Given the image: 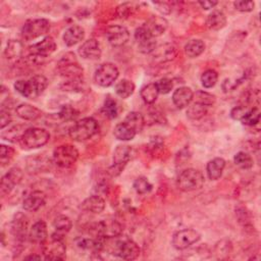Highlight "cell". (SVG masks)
<instances>
[{
    "mask_svg": "<svg viewBox=\"0 0 261 261\" xmlns=\"http://www.w3.org/2000/svg\"><path fill=\"white\" fill-rule=\"evenodd\" d=\"M81 208L87 212L99 214L105 209V200L100 195H92L83 201Z\"/></svg>",
    "mask_w": 261,
    "mask_h": 261,
    "instance_id": "obj_20",
    "label": "cell"
},
{
    "mask_svg": "<svg viewBox=\"0 0 261 261\" xmlns=\"http://www.w3.org/2000/svg\"><path fill=\"white\" fill-rule=\"evenodd\" d=\"M194 92L189 87H180L172 94V102L179 109H183L193 101Z\"/></svg>",
    "mask_w": 261,
    "mask_h": 261,
    "instance_id": "obj_21",
    "label": "cell"
},
{
    "mask_svg": "<svg viewBox=\"0 0 261 261\" xmlns=\"http://www.w3.org/2000/svg\"><path fill=\"white\" fill-rule=\"evenodd\" d=\"M50 134L47 130L41 128H29L24 133L21 144L27 149L41 148L49 142Z\"/></svg>",
    "mask_w": 261,
    "mask_h": 261,
    "instance_id": "obj_4",
    "label": "cell"
},
{
    "mask_svg": "<svg viewBox=\"0 0 261 261\" xmlns=\"http://www.w3.org/2000/svg\"><path fill=\"white\" fill-rule=\"evenodd\" d=\"M106 39L112 47H122L130 40V32L124 26L113 25L106 29Z\"/></svg>",
    "mask_w": 261,
    "mask_h": 261,
    "instance_id": "obj_13",
    "label": "cell"
},
{
    "mask_svg": "<svg viewBox=\"0 0 261 261\" xmlns=\"http://www.w3.org/2000/svg\"><path fill=\"white\" fill-rule=\"evenodd\" d=\"M11 123H12V115L10 111L5 108H2V111H0V127H2V130L8 127Z\"/></svg>",
    "mask_w": 261,
    "mask_h": 261,
    "instance_id": "obj_53",
    "label": "cell"
},
{
    "mask_svg": "<svg viewBox=\"0 0 261 261\" xmlns=\"http://www.w3.org/2000/svg\"><path fill=\"white\" fill-rule=\"evenodd\" d=\"M69 55L70 54L66 55L60 62L59 72L63 77L68 79L69 82L80 81L83 78V68H81L78 62L75 60V55L71 54V57H69Z\"/></svg>",
    "mask_w": 261,
    "mask_h": 261,
    "instance_id": "obj_11",
    "label": "cell"
},
{
    "mask_svg": "<svg viewBox=\"0 0 261 261\" xmlns=\"http://www.w3.org/2000/svg\"><path fill=\"white\" fill-rule=\"evenodd\" d=\"M103 112L110 120L117 119L119 115V106H118L117 101L111 98H107L103 105Z\"/></svg>",
    "mask_w": 261,
    "mask_h": 261,
    "instance_id": "obj_44",
    "label": "cell"
},
{
    "mask_svg": "<svg viewBox=\"0 0 261 261\" xmlns=\"http://www.w3.org/2000/svg\"><path fill=\"white\" fill-rule=\"evenodd\" d=\"M226 25V17L221 11H213L207 16L206 26L210 30L218 31L223 29Z\"/></svg>",
    "mask_w": 261,
    "mask_h": 261,
    "instance_id": "obj_27",
    "label": "cell"
},
{
    "mask_svg": "<svg viewBox=\"0 0 261 261\" xmlns=\"http://www.w3.org/2000/svg\"><path fill=\"white\" fill-rule=\"evenodd\" d=\"M134 150L129 145H119L113 152V163L109 168V173L112 177L121 175L129 161L133 158Z\"/></svg>",
    "mask_w": 261,
    "mask_h": 261,
    "instance_id": "obj_8",
    "label": "cell"
},
{
    "mask_svg": "<svg viewBox=\"0 0 261 261\" xmlns=\"http://www.w3.org/2000/svg\"><path fill=\"white\" fill-rule=\"evenodd\" d=\"M48 238V229L45 221L38 220L29 230V239L36 244H42Z\"/></svg>",
    "mask_w": 261,
    "mask_h": 261,
    "instance_id": "obj_24",
    "label": "cell"
},
{
    "mask_svg": "<svg viewBox=\"0 0 261 261\" xmlns=\"http://www.w3.org/2000/svg\"><path fill=\"white\" fill-rule=\"evenodd\" d=\"M136 10H137V7L135 4H131V3L123 4L120 7H118V9H117V16L119 17V19L126 20V19L130 18L135 13Z\"/></svg>",
    "mask_w": 261,
    "mask_h": 261,
    "instance_id": "obj_48",
    "label": "cell"
},
{
    "mask_svg": "<svg viewBox=\"0 0 261 261\" xmlns=\"http://www.w3.org/2000/svg\"><path fill=\"white\" fill-rule=\"evenodd\" d=\"M205 50V44L202 40L193 39L190 40L185 46V53L188 57L195 59V57L200 56Z\"/></svg>",
    "mask_w": 261,
    "mask_h": 261,
    "instance_id": "obj_33",
    "label": "cell"
},
{
    "mask_svg": "<svg viewBox=\"0 0 261 261\" xmlns=\"http://www.w3.org/2000/svg\"><path fill=\"white\" fill-rule=\"evenodd\" d=\"M201 235L198 230L193 228L181 229L172 236V246L178 250H186L192 245L199 242Z\"/></svg>",
    "mask_w": 261,
    "mask_h": 261,
    "instance_id": "obj_12",
    "label": "cell"
},
{
    "mask_svg": "<svg viewBox=\"0 0 261 261\" xmlns=\"http://www.w3.org/2000/svg\"><path fill=\"white\" fill-rule=\"evenodd\" d=\"M207 110H208V107H207V106L203 105V104H200V103L194 102L192 105H189V106H188V109H187V117H188L190 120L199 121V120H201L202 118L205 117V114L207 113Z\"/></svg>",
    "mask_w": 261,
    "mask_h": 261,
    "instance_id": "obj_34",
    "label": "cell"
},
{
    "mask_svg": "<svg viewBox=\"0 0 261 261\" xmlns=\"http://www.w3.org/2000/svg\"><path fill=\"white\" fill-rule=\"evenodd\" d=\"M234 162L238 167H240L242 169H250L253 167V164H254V160L251 157V155H249L248 153H246L244 151L238 152L235 155Z\"/></svg>",
    "mask_w": 261,
    "mask_h": 261,
    "instance_id": "obj_39",
    "label": "cell"
},
{
    "mask_svg": "<svg viewBox=\"0 0 261 261\" xmlns=\"http://www.w3.org/2000/svg\"><path fill=\"white\" fill-rule=\"evenodd\" d=\"M79 114H80V112L72 105H65L61 109V111L59 113V117L64 122H73V121L77 120Z\"/></svg>",
    "mask_w": 261,
    "mask_h": 261,
    "instance_id": "obj_46",
    "label": "cell"
},
{
    "mask_svg": "<svg viewBox=\"0 0 261 261\" xmlns=\"http://www.w3.org/2000/svg\"><path fill=\"white\" fill-rule=\"evenodd\" d=\"M23 52H24V45L19 40L9 41L5 51L8 60H15L18 59V57H21Z\"/></svg>",
    "mask_w": 261,
    "mask_h": 261,
    "instance_id": "obj_35",
    "label": "cell"
},
{
    "mask_svg": "<svg viewBox=\"0 0 261 261\" xmlns=\"http://www.w3.org/2000/svg\"><path fill=\"white\" fill-rule=\"evenodd\" d=\"M193 100L196 103H200V104H203V105L209 107V106H212L215 103L216 99H215L214 95H212L208 92L197 91L196 93H194Z\"/></svg>",
    "mask_w": 261,
    "mask_h": 261,
    "instance_id": "obj_42",
    "label": "cell"
},
{
    "mask_svg": "<svg viewBox=\"0 0 261 261\" xmlns=\"http://www.w3.org/2000/svg\"><path fill=\"white\" fill-rule=\"evenodd\" d=\"M79 54L84 60L96 61L102 54L101 46L96 39H89L85 41L79 48Z\"/></svg>",
    "mask_w": 261,
    "mask_h": 261,
    "instance_id": "obj_17",
    "label": "cell"
},
{
    "mask_svg": "<svg viewBox=\"0 0 261 261\" xmlns=\"http://www.w3.org/2000/svg\"><path fill=\"white\" fill-rule=\"evenodd\" d=\"M16 112L19 118H21L24 121L34 122L37 121L39 118H41L42 112L39 108L29 104V103H22L17 106Z\"/></svg>",
    "mask_w": 261,
    "mask_h": 261,
    "instance_id": "obj_22",
    "label": "cell"
},
{
    "mask_svg": "<svg viewBox=\"0 0 261 261\" xmlns=\"http://www.w3.org/2000/svg\"><path fill=\"white\" fill-rule=\"evenodd\" d=\"M53 227L61 234H66L73 227L72 219L67 215H59L53 220Z\"/></svg>",
    "mask_w": 261,
    "mask_h": 261,
    "instance_id": "obj_37",
    "label": "cell"
},
{
    "mask_svg": "<svg viewBox=\"0 0 261 261\" xmlns=\"http://www.w3.org/2000/svg\"><path fill=\"white\" fill-rule=\"evenodd\" d=\"M153 5L162 15H169L172 11V7L169 3H153Z\"/></svg>",
    "mask_w": 261,
    "mask_h": 261,
    "instance_id": "obj_54",
    "label": "cell"
},
{
    "mask_svg": "<svg viewBox=\"0 0 261 261\" xmlns=\"http://www.w3.org/2000/svg\"><path fill=\"white\" fill-rule=\"evenodd\" d=\"M63 38L67 46H75L85 39V30L81 26L74 25L67 29L66 32L64 33Z\"/></svg>",
    "mask_w": 261,
    "mask_h": 261,
    "instance_id": "obj_23",
    "label": "cell"
},
{
    "mask_svg": "<svg viewBox=\"0 0 261 261\" xmlns=\"http://www.w3.org/2000/svg\"><path fill=\"white\" fill-rule=\"evenodd\" d=\"M159 95V91L157 89L156 83H150L144 86L140 91V96L142 100L146 104H153Z\"/></svg>",
    "mask_w": 261,
    "mask_h": 261,
    "instance_id": "obj_28",
    "label": "cell"
},
{
    "mask_svg": "<svg viewBox=\"0 0 261 261\" xmlns=\"http://www.w3.org/2000/svg\"><path fill=\"white\" fill-rule=\"evenodd\" d=\"M135 84L128 79H124L115 85V93L123 99H127L135 92Z\"/></svg>",
    "mask_w": 261,
    "mask_h": 261,
    "instance_id": "obj_30",
    "label": "cell"
},
{
    "mask_svg": "<svg viewBox=\"0 0 261 261\" xmlns=\"http://www.w3.org/2000/svg\"><path fill=\"white\" fill-rule=\"evenodd\" d=\"M156 47H157V43L155 39H149L138 44L139 51L144 54H151Z\"/></svg>",
    "mask_w": 261,
    "mask_h": 261,
    "instance_id": "obj_50",
    "label": "cell"
},
{
    "mask_svg": "<svg viewBox=\"0 0 261 261\" xmlns=\"http://www.w3.org/2000/svg\"><path fill=\"white\" fill-rule=\"evenodd\" d=\"M124 122L128 124L137 134L140 133L145 126V119L143 117V114L138 111L130 112L126 117Z\"/></svg>",
    "mask_w": 261,
    "mask_h": 261,
    "instance_id": "obj_32",
    "label": "cell"
},
{
    "mask_svg": "<svg viewBox=\"0 0 261 261\" xmlns=\"http://www.w3.org/2000/svg\"><path fill=\"white\" fill-rule=\"evenodd\" d=\"M205 183L203 173L195 168H187L183 170L178 177V188L184 192H192L199 190Z\"/></svg>",
    "mask_w": 261,
    "mask_h": 261,
    "instance_id": "obj_3",
    "label": "cell"
},
{
    "mask_svg": "<svg viewBox=\"0 0 261 261\" xmlns=\"http://www.w3.org/2000/svg\"><path fill=\"white\" fill-rule=\"evenodd\" d=\"M231 249H233V246H231V243L229 241L221 240L217 242L214 246L213 253L216 255L218 259H224L231 252Z\"/></svg>",
    "mask_w": 261,
    "mask_h": 261,
    "instance_id": "obj_41",
    "label": "cell"
},
{
    "mask_svg": "<svg viewBox=\"0 0 261 261\" xmlns=\"http://www.w3.org/2000/svg\"><path fill=\"white\" fill-rule=\"evenodd\" d=\"M16 155V150L13 147L2 145L0 146V163L3 166H6L12 162Z\"/></svg>",
    "mask_w": 261,
    "mask_h": 261,
    "instance_id": "obj_47",
    "label": "cell"
},
{
    "mask_svg": "<svg viewBox=\"0 0 261 261\" xmlns=\"http://www.w3.org/2000/svg\"><path fill=\"white\" fill-rule=\"evenodd\" d=\"M56 50V43L54 39L50 36L43 38L40 42L29 47L30 55L38 57V59H46L54 53Z\"/></svg>",
    "mask_w": 261,
    "mask_h": 261,
    "instance_id": "obj_15",
    "label": "cell"
},
{
    "mask_svg": "<svg viewBox=\"0 0 261 261\" xmlns=\"http://www.w3.org/2000/svg\"><path fill=\"white\" fill-rule=\"evenodd\" d=\"M140 247L132 239L114 238L113 245L111 247V253L125 260H135L140 255Z\"/></svg>",
    "mask_w": 261,
    "mask_h": 261,
    "instance_id": "obj_6",
    "label": "cell"
},
{
    "mask_svg": "<svg viewBox=\"0 0 261 261\" xmlns=\"http://www.w3.org/2000/svg\"><path fill=\"white\" fill-rule=\"evenodd\" d=\"M15 89L18 93H20L22 96L26 98H31L33 99V93L31 89L30 82L26 80H19L15 83Z\"/></svg>",
    "mask_w": 261,
    "mask_h": 261,
    "instance_id": "obj_45",
    "label": "cell"
},
{
    "mask_svg": "<svg viewBox=\"0 0 261 261\" xmlns=\"http://www.w3.org/2000/svg\"><path fill=\"white\" fill-rule=\"evenodd\" d=\"M26 260H30V259H41V256L39 255H29L27 257H25Z\"/></svg>",
    "mask_w": 261,
    "mask_h": 261,
    "instance_id": "obj_56",
    "label": "cell"
},
{
    "mask_svg": "<svg viewBox=\"0 0 261 261\" xmlns=\"http://www.w3.org/2000/svg\"><path fill=\"white\" fill-rule=\"evenodd\" d=\"M24 177L23 170L19 167L11 168L2 179L0 183V193L5 197L12 193L14 188L19 185Z\"/></svg>",
    "mask_w": 261,
    "mask_h": 261,
    "instance_id": "obj_14",
    "label": "cell"
},
{
    "mask_svg": "<svg viewBox=\"0 0 261 261\" xmlns=\"http://www.w3.org/2000/svg\"><path fill=\"white\" fill-rule=\"evenodd\" d=\"M99 131V125L93 118H85L76 122L69 131L70 137L74 141L83 142L94 137Z\"/></svg>",
    "mask_w": 261,
    "mask_h": 261,
    "instance_id": "obj_1",
    "label": "cell"
},
{
    "mask_svg": "<svg viewBox=\"0 0 261 261\" xmlns=\"http://www.w3.org/2000/svg\"><path fill=\"white\" fill-rule=\"evenodd\" d=\"M113 135L120 141H131L136 137L137 133L128 124L123 122L115 126Z\"/></svg>",
    "mask_w": 261,
    "mask_h": 261,
    "instance_id": "obj_29",
    "label": "cell"
},
{
    "mask_svg": "<svg viewBox=\"0 0 261 261\" xmlns=\"http://www.w3.org/2000/svg\"><path fill=\"white\" fill-rule=\"evenodd\" d=\"M218 80V74L214 70H207L201 76V84L205 89H210L215 86Z\"/></svg>",
    "mask_w": 261,
    "mask_h": 261,
    "instance_id": "obj_40",
    "label": "cell"
},
{
    "mask_svg": "<svg viewBox=\"0 0 261 261\" xmlns=\"http://www.w3.org/2000/svg\"><path fill=\"white\" fill-rule=\"evenodd\" d=\"M46 203V195L41 191H33L29 194L23 202V207L25 210L35 212L43 207Z\"/></svg>",
    "mask_w": 261,
    "mask_h": 261,
    "instance_id": "obj_19",
    "label": "cell"
},
{
    "mask_svg": "<svg viewBox=\"0 0 261 261\" xmlns=\"http://www.w3.org/2000/svg\"><path fill=\"white\" fill-rule=\"evenodd\" d=\"M225 167V160L220 157L213 158L207 163L206 171L207 176L211 181H217L221 178L222 172Z\"/></svg>",
    "mask_w": 261,
    "mask_h": 261,
    "instance_id": "obj_26",
    "label": "cell"
},
{
    "mask_svg": "<svg viewBox=\"0 0 261 261\" xmlns=\"http://www.w3.org/2000/svg\"><path fill=\"white\" fill-rule=\"evenodd\" d=\"M198 4H199V6L203 10H205V11L212 10V9H214L218 5L217 2H209V0H204V2H199Z\"/></svg>",
    "mask_w": 261,
    "mask_h": 261,
    "instance_id": "obj_55",
    "label": "cell"
},
{
    "mask_svg": "<svg viewBox=\"0 0 261 261\" xmlns=\"http://www.w3.org/2000/svg\"><path fill=\"white\" fill-rule=\"evenodd\" d=\"M95 237L106 239L119 238L123 233V225L115 219H104L93 224L92 228Z\"/></svg>",
    "mask_w": 261,
    "mask_h": 261,
    "instance_id": "obj_9",
    "label": "cell"
},
{
    "mask_svg": "<svg viewBox=\"0 0 261 261\" xmlns=\"http://www.w3.org/2000/svg\"><path fill=\"white\" fill-rule=\"evenodd\" d=\"M27 129H25L24 126L22 125H17V126H14L12 128H10L8 131L6 132H3L2 134V138L7 140V141H10V142H13V143H16V142H21V139L24 135V133L26 132Z\"/></svg>",
    "mask_w": 261,
    "mask_h": 261,
    "instance_id": "obj_36",
    "label": "cell"
},
{
    "mask_svg": "<svg viewBox=\"0 0 261 261\" xmlns=\"http://www.w3.org/2000/svg\"><path fill=\"white\" fill-rule=\"evenodd\" d=\"M234 7L240 13H250L253 12L255 4L253 2H235Z\"/></svg>",
    "mask_w": 261,
    "mask_h": 261,
    "instance_id": "obj_51",
    "label": "cell"
},
{
    "mask_svg": "<svg viewBox=\"0 0 261 261\" xmlns=\"http://www.w3.org/2000/svg\"><path fill=\"white\" fill-rule=\"evenodd\" d=\"M29 82H30V85H31L33 98L40 96L48 87V80L46 77H44L42 75L34 76L33 78L29 80Z\"/></svg>",
    "mask_w": 261,
    "mask_h": 261,
    "instance_id": "obj_31",
    "label": "cell"
},
{
    "mask_svg": "<svg viewBox=\"0 0 261 261\" xmlns=\"http://www.w3.org/2000/svg\"><path fill=\"white\" fill-rule=\"evenodd\" d=\"M247 107L244 105H240V106H236L230 111V118L235 120V121H241V119L243 118V115L245 114V112L247 111Z\"/></svg>",
    "mask_w": 261,
    "mask_h": 261,
    "instance_id": "obj_52",
    "label": "cell"
},
{
    "mask_svg": "<svg viewBox=\"0 0 261 261\" xmlns=\"http://www.w3.org/2000/svg\"><path fill=\"white\" fill-rule=\"evenodd\" d=\"M143 26L146 29L149 35L155 39L165 33L168 23L163 17H151Z\"/></svg>",
    "mask_w": 261,
    "mask_h": 261,
    "instance_id": "obj_18",
    "label": "cell"
},
{
    "mask_svg": "<svg viewBox=\"0 0 261 261\" xmlns=\"http://www.w3.org/2000/svg\"><path fill=\"white\" fill-rule=\"evenodd\" d=\"M78 149L71 144L61 145L53 151V162L60 167L69 168L72 167L79 159Z\"/></svg>",
    "mask_w": 261,
    "mask_h": 261,
    "instance_id": "obj_7",
    "label": "cell"
},
{
    "mask_svg": "<svg viewBox=\"0 0 261 261\" xmlns=\"http://www.w3.org/2000/svg\"><path fill=\"white\" fill-rule=\"evenodd\" d=\"M178 55V49L176 45L171 43H164L158 45L151 53L152 60L157 64H165L173 61Z\"/></svg>",
    "mask_w": 261,
    "mask_h": 261,
    "instance_id": "obj_16",
    "label": "cell"
},
{
    "mask_svg": "<svg viewBox=\"0 0 261 261\" xmlns=\"http://www.w3.org/2000/svg\"><path fill=\"white\" fill-rule=\"evenodd\" d=\"M260 121V110L257 107H253L250 109H247L245 114L243 115V118L241 119V123L245 126L253 127L257 125Z\"/></svg>",
    "mask_w": 261,
    "mask_h": 261,
    "instance_id": "obj_38",
    "label": "cell"
},
{
    "mask_svg": "<svg viewBox=\"0 0 261 261\" xmlns=\"http://www.w3.org/2000/svg\"><path fill=\"white\" fill-rule=\"evenodd\" d=\"M12 231L14 236L20 240H24L28 231V218L23 213H18L12 222Z\"/></svg>",
    "mask_w": 261,
    "mask_h": 261,
    "instance_id": "obj_25",
    "label": "cell"
},
{
    "mask_svg": "<svg viewBox=\"0 0 261 261\" xmlns=\"http://www.w3.org/2000/svg\"><path fill=\"white\" fill-rule=\"evenodd\" d=\"M42 252L46 260H65L67 253V246L64 242L63 234H53L50 239H46L42 244Z\"/></svg>",
    "mask_w": 261,
    "mask_h": 261,
    "instance_id": "obj_2",
    "label": "cell"
},
{
    "mask_svg": "<svg viewBox=\"0 0 261 261\" xmlns=\"http://www.w3.org/2000/svg\"><path fill=\"white\" fill-rule=\"evenodd\" d=\"M156 86H157V89L159 91V94L166 95V94L171 92V90L173 88V83L168 78H162L156 83Z\"/></svg>",
    "mask_w": 261,
    "mask_h": 261,
    "instance_id": "obj_49",
    "label": "cell"
},
{
    "mask_svg": "<svg viewBox=\"0 0 261 261\" xmlns=\"http://www.w3.org/2000/svg\"><path fill=\"white\" fill-rule=\"evenodd\" d=\"M120 76V71L118 67L111 64V63H105L102 64L95 72L94 80L97 85L103 88H108V87L112 86L114 82H117Z\"/></svg>",
    "mask_w": 261,
    "mask_h": 261,
    "instance_id": "obj_10",
    "label": "cell"
},
{
    "mask_svg": "<svg viewBox=\"0 0 261 261\" xmlns=\"http://www.w3.org/2000/svg\"><path fill=\"white\" fill-rule=\"evenodd\" d=\"M50 30V23L45 19L29 20L22 28V38L25 41H32L46 35Z\"/></svg>",
    "mask_w": 261,
    "mask_h": 261,
    "instance_id": "obj_5",
    "label": "cell"
},
{
    "mask_svg": "<svg viewBox=\"0 0 261 261\" xmlns=\"http://www.w3.org/2000/svg\"><path fill=\"white\" fill-rule=\"evenodd\" d=\"M152 184L149 182V180L145 177H139L134 182V189L138 194L144 195L148 194L152 191Z\"/></svg>",
    "mask_w": 261,
    "mask_h": 261,
    "instance_id": "obj_43",
    "label": "cell"
}]
</instances>
